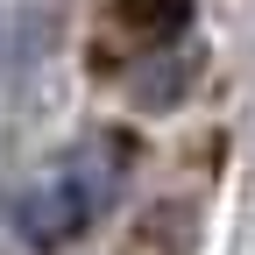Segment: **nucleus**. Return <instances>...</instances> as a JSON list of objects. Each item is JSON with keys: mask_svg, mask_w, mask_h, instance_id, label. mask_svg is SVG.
I'll list each match as a JSON object with an SVG mask.
<instances>
[{"mask_svg": "<svg viewBox=\"0 0 255 255\" xmlns=\"http://www.w3.org/2000/svg\"><path fill=\"white\" fill-rule=\"evenodd\" d=\"M100 142H85L78 156H64V163L50 170V177H36L14 199V234L28 241V248H64V241H78L92 220L107 213V191H114V177L100 170V156H92Z\"/></svg>", "mask_w": 255, "mask_h": 255, "instance_id": "f257e3e1", "label": "nucleus"}, {"mask_svg": "<svg viewBox=\"0 0 255 255\" xmlns=\"http://www.w3.org/2000/svg\"><path fill=\"white\" fill-rule=\"evenodd\" d=\"M199 64H206V50L191 43V36H177V43L142 50V57L121 71V85H128V100H135V107L170 114L177 100H191V85H199Z\"/></svg>", "mask_w": 255, "mask_h": 255, "instance_id": "f03ea898", "label": "nucleus"}, {"mask_svg": "<svg viewBox=\"0 0 255 255\" xmlns=\"http://www.w3.org/2000/svg\"><path fill=\"white\" fill-rule=\"evenodd\" d=\"M184 21H191V0H121V7L107 14V36L128 28V43H135V57H142L156 43H177Z\"/></svg>", "mask_w": 255, "mask_h": 255, "instance_id": "7ed1b4c3", "label": "nucleus"}, {"mask_svg": "<svg viewBox=\"0 0 255 255\" xmlns=\"http://www.w3.org/2000/svg\"><path fill=\"white\" fill-rule=\"evenodd\" d=\"M0 50H7V21H0Z\"/></svg>", "mask_w": 255, "mask_h": 255, "instance_id": "20e7f679", "label": "nucleus"}]
</instances>
